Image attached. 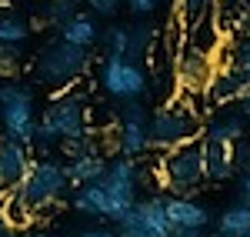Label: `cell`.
I'll return each instance as SVG.
<instances>
[{"mask_svg": "<svg viewBox=\"0 0 250 237\" xmlns=\"http://www.w3.org/2000/svg\"><path fill=\"white\" fill-rule=\"evenodd\" d=\"M213 7H217V0H177V10H180V17H184L187 27H193L207 14H213Z\"/></svg>", "mask_w": 250, "mask_h": 237, "instance_id": "27", "label": "cell"}, {"mask_svg": "<svg viewBox=\"0 0 250 237\" xmlns=\"http://www.w3.org/2000/svg\"><path fill=\"white\" fill-rule=\"evenodd\" d=\"M217 237H250V204H237L220 214Z\"/></svg>", "mask_w": 250, "mask_h": 237, "instance_id": "21", "label": "cell"}, {"mask_svg": "<svg viewBox=\"0 0 250 237\" xmlns=\"http://www.w3.org/2000/svg\"><path fill=\"white\" fill-rule=\"evenodd\" d=\"M63 154L70 160V157H83V154H104V147H100V140H97L94 130H87L83 137L67 140V144H63Z\"/></svg>", "mask_w": 250, "mask_h": 237, "instance_id": "29", "label": "cell"}, {"mask_svg": "<svg viewBox=\"0 0 250 237\" xmlns=\"http://www.w3.org/2000/svg\"><path fill=\"white\" fill-rule=\"evenodd\" d=\"M107 164L110 160L104 154H83V157H70L63 167H67V177H70V187H83V184H94L107 174Z\"/></svg>", "mask_w": 250, "mask_h": 237, "instance_id": "17", "label": "cell"}, {"mask_svg": "<svg viewBox=\"0 0 250 237\" xmlns=\"http://www.w3.org/2000/svg\"><path fill=\"white\" fill-rule=\"evenodd\" d=\"M237 3H240V7H250V0H237Z\"/></svg>", "mask_w": 250, "mask_h": 237, "instance_id": "38", "label": "cell"}, {"mask_svg": "<svg viewBox=\"0 0 250 237\" xmlns=\"http://www.w3.org/2000/svg\"><path fill=\"white\" fill-rule=\"evenodd\" d=\"M30 160H34L30 157V144H20V140L0 134V194L14 191L23 180Z\"/></svg>", "mask_w": 250, "mask_h": 237, "instance_id": "11", "label": "cell"}, {"mask_svg": "<svg viewBox=\"0 0 250 237\" xmlns=\"http://www.w3.org/2000/svg\"><path fill=\"white\" fill-rule=\"evenodd\" d=\"M87 70H90V50L77 47V43H70V40H63V37H57L47 47H40L37 60H34V77L47 90L74 87Z\"/></svg>", "mask_w": 250, "mask_h": 237, "instance_id": "3", "label": "cell"}, {"mask_svg": "<svg viewBox=\"0 0 250 237\" xmlns=\"http://www.w3.org/2000/svg\"><path fill=\"white\" fill-rule=\"evenodd\" d=\"M30 23L20 17L17 10H10V7H0V40L3 43H27V37H30Z\"/></svg>", "mask_w": 250, "mask_h": 237, "instance_id": "22", "label": "cell"}, {"mask_svg": "<svg viewBox=\"0 0 250 237\" xmlns=\"http://www.w3.org/2000/svg\"><path fill=\"white\" fill-rule=\"evenodd\" d=\"M167 217L173 234H187V231H204L210 224V211L193 197H167Z\"/></svg>", "mask_w": 250, "mask_h": 237, "instance_id": "12", "label": "cell"}, {"mask_svg": "<svg viewBox=\"0 0 250 237\" xmlns=\"http://www.w3.org/2000/svg\"><path fill=\"white\" fill-rule=\"evenodd\" d=\"M37 104H34V90L20 80H0V127L7 137L20 140V144H34L37 137Z\"/></svg>", "mask_w": 250, "mask_h": 237, "instance_id": "5", "label": "cell"}, {"mask_svg": "<svg viewBox=\"0 0 250 237\" xmlns=\"http://www.w3.org/2000/svg\"><path fill=\"white\" fill-rule=\"evenodd\" d=\"M77 3L80 0H47V3H40L37 7V20L40 23H50V27H63L67 20L77 14Z\"/></svg>", "mask_w": 250, "mask_h": 237, "instance_id": "23", "label": "cell"}, {"mask_svg": "<svg viewBox=\"0 0 250 237\" xmlns=\"http://www.w3.org/2000/svg\"><path fill=\"white\" fill-rule=\"evenodd\" d=\"M177 77L180 84H204L207 87V77H210V54H204V50H197V47H187L180 60H177Z\"/></svg>", "mask_w": 250, "mask_h": 237, "instance_id": "19", "label": "cell"}, {"mask_svg": "<svg viewBox=\"0 0 250 237\" xmlns=\"http://www.w3.org/2000/svg\"><path fill=\"white\" fill-rule=\"evenodd\" d=\"M107 197H110V220L120 224L127 217V211L137 204V191H140V164L137 157H114L107 164V174L100 177Z\"/></svg>", "mask_w": 250, "mask_h": 237, "instance_id": "8", "label": "cell"}, {"mask_svg": "<svg viewBox=\"0 0 250 237\" xmlns=\"http://www.w3.org/2000/svg\"><path fill=\"white\" fill-rule=\"evenodd\" d=\"M14 234H17V231H14V227L7 224V217H3V211H0V237H14Z\"/></svg>", "mask_w": 250, "mask_h": 237, "instance_id": "35", "label": "cell"}, {"mask_svg": "<svg viewBox=\"0 0 250 237\" xmlns=\"http://www.w3.org/2000/svg\"><path fill=\"white\" fill-rule=\"evenodd\" d=\"M230 67L240 74V77L250 84V37H240L233 43V54H230Z\"/></svg>", "mask_w": 250, "mask_h": 237, "instance_id": "30", "label": "cell"}, {"mask_svg": "<svg viewBox=\"0 0 250 237\" xmlns=\"http://www.w3.org/2000/svg\"><path fill=\"white\" fill-rule=\"evenodd\" d=\"M104 47H107V54H114V57H127V43H130V27L127 23H114V27H107L104 30Z\"/></svg>", "mask_w": 250, "mask_h": 237, "instance_id": "26", "label": "cell"}, {"mask_svg": "<svg viewBox=\"0 0 250 237\" xmlns=\"http://www.w3.org/2000/svg\"><path fill=\"white\" fill-rule=\"evenodd\" d=\"M250 84L237 70H233L230 64H224V67H217V70H210V77H207V97L213 100V104H237V100L244 97V90H247Z\"/></svg>", "mask_w": 250, "mask_h": 237, "instance_id": "14", "label": "cell"}, {"mask_svg": "<svg viewBox=\"0 0 250 237\" xmlns=\"http://www.w3.org/2000/svg\"><path fill=\"white\" fill-rule=\"evenodd\" d=\"M20 70V43L0 40V80H14Z\"/></svg>", "mask_w": 250, "mask_h": 237, "instance_id": "28", "label": "cell"}, {"mask_svg": "<svg viewBox=\"0 0 250 237\" xmlns=\"http://www.w3.org/2000/svg\"><path fill=\"white\" fill-rule=\"evenodd\" d=\"M0 211H3V217H7V224H10L14 231H27V227L34 224V217H37V214L30 211V204L17 194V187L0 197Z\"/></svg>", "mask_w": 250, "mask_h": 237, "instance_id": "20", "label": "cell"}, {"mask_svg": "<svg viewBox=\"0 0 250 237\" xmlns=\"http://www.w3.org/2000/svg\"><path fill=\"white\" fill-rule=\"evenodd\" d=\"M117 237H173L167 217V197H144L127 211V217L117 224Z\"/></svg>", "mask_w": 250, "mask_h": 237, "instance_id": "10", "label": "cell"}, {"mask_svg": "<svg viewBox=\"0 0 250 237\" xmlns=\"http://www.w3.org/2000/svg\"><path fill=\"white\" fill-rule=\"evenodd\" d=\"M60 37L63 40H70V43H77V47H94L97 40L104 37L100 34V23H97V14H74V17L67 20L63 27H60Z\"/></svg>", "mask_w": 250, "mask_h": 237, "instance_id": "18", "label": "cell"}, {"mask_svg": "<svg viewBox=\"0 0 250 237\" xmlns=\"http://www.w3.org/2000/svg\"><path fill=\"white\" fill-rule=\"evenodd\" d=\"M87 7H90V14H100V17H114L117 10H120V3L124 0H83Z\"/></svg>", "mask_w": 250, "mask_h": 237, "instance_id": "31", "label": "cell"}, {"mask_svg": "<svg viewBox=\"0 0 250 237\" xmlns=\"http://www.w3.org/2000/svg\"><path fill=\"white\" fill-rule=\"evenodd\" d=\"M237 144H224V140L204 137V167H207V180L213 184H227L237 174Z\"/></svg>", "mask_w": 250, "mask_h": 237, "instance_id": "13", "label": "cell"}, {"mask_svg": "<svg viewBox=\"0 0 250 237\" xmlns=\"http://www.w3.org/2000/svg\"><path fill=\"white\" fill-rule=\"evenodd\" d=\"M70 207L77 214H83V217H107L110 220V197H107V191H104L100 180L77 187L74 197H70Z\"/></svg>", "mask_w": 250, "mask_h": 237, "instance_id": "16", "label": "cell"}, {"mask_svg": "<svg viewBox=\"0 0 250 237\" xmlns=\"http://www.w3.org/2000/svg\"><path fill=\"white\" fill-rule=\"evenodd\" d=\"M154 23H130V43H127V57L140 60L144 54H150L154 47Z\"/></svg>", "mask_w": 250, "mask_h": 237, "instance_id": "25", "label": "cell"}, {"mask_svg": "<svg viewBox=\"0 0 250 237\" xmlns=\"http://www.w3.org/2000/svg\"><path fill=\"white\" fill-rule=\"evenodd\" d=\"M87 130H90V100H87V94L77 84L63 87V90H50L47 107H43L40 124H37L34 147L47 157V151L63 147L67 140L83 137Z\"/></svg>", "mask_w": 250, "mask_h": 237, "instance_id": "1", "label": "cell"}, {"mask_svg": "<svg viewBox=\"0 0 250 237\" xmlns=\"http://www.w3.org/2000/svg\"><path fill=\"white\" fill-rule=\"evenodd\" d=\"M70 237H117V231H107V227H90V231H80V234Z\"/></svg>", "mask_w": 250, "mask_h": 237, "instance_id": "33", "label": "cell"}, {"mask_svg": "<svg viewBox=\"0 0 250 237\" xmlns=\"http://www.w3.org/2000/svg\"><path fill=\"white\" fill-rule=\"evenodd\" d=\"M173 237H204L200 231H187V234H173Z\"/></svg>", "mask_w": 250, "mask_h": 237, "instance_id": "37", "label": "cell"}, {"mask_svg": "<svg viewBox=\"0 0 250 237\" xmlns=\"http://www.w3.org/2000/svg\"><path fill=\"white\" fill-rule=\"evenodd\" d=\"M217 37H220V23H217L213 14H207L200 23L190 27V43L197 50H204V54H213L217 50Z\"/></svg>", "mask_w": 250, "mask_h": 237, "instance_id": "24", "label": "cell"}, {"mask_svg": "<svg viewBox=\"0 0 250 237\" xmlns=\"http://www.w3.org/2000/svg\"><path fill=\"white\" fill-rule=\"evenodd\" d=\"M237 107H240V114H244V117L250 120V87H247V90H244V97L237 100Z\"/></svg>", "mask_w": 250, "mask_h": 237, "instance_id": "34", "label": "cell"}, {"mask_svg": "<svg viewBox=\"0 0 250 237\" xmlns=\"http://www.w3.org/2000/svg\"><path fill=\"white\" fill-rule=\"evenodd\" d=\"M100 87L110 100L127 104V100H140L150 84H147V70L140 67V60L107 54L100 64Z\"/></svg>", "mask_w": 250, "mask_h": 237, "instance_id": "7", "label": "cell"}, {"mask_svg": "<svg viewBox=\"0 0 250 237\" xmlns=\"http://www.w3.org/2000/svg\"><path fill=\"white\" fill-rule=\"evenodd\" d=\"M164 0H127V7L134 10L137 17H147V14H157Z\"/></svg>", "mask_w": 250, "mask_h": 237, "instance_id": "32", "label": "cell"}, {"mask_svg": "<svg viewBox=\"0 0 250 237\" xmlns=\"http://www.w3.org/2000/svg\"><path fill=\"white\" fill-rule=\"evenodd\" d=\"M150 114L140 100H127L117 110V127H114V147L124 157H140L150 151Z\"/></svg>", "mask_w": 250, "mask_h": 237, "instance_id": "9", "label": "cell"}, {"mask_svg": "<svg viewBox=\"0 0 250 237\" xmlns=\"http://www.w3.org/2000/svg\"><path fill=\"white\" fill-rule=\"evenodd\" d=\"M247 134V117L240 114V107H227L224 104V110L210 117L207 124V137L210 140H224V144H240Z\"/></svg>", "mask_w": 250, "mask_h": 237, "instance_id": "15", "label": "cell"}, {"mask_svg": "<svg viewBox=\"0 0 250 237\" xmlns=\"http://www.w3.org/2000/svg\"><path fill=\"white\" fill-rule=\"evenodd\" d=\"M67 191H70L67 167H63L60 160H54V157H34L30 167H27V174H23V180L17 184V194L30 204L34 214L54 207Z\"/></svg>", "mask_w": 250, "mask_h": 237, "instance_id": "4", "label": "cell"}, {"mask_svg": "<svg viewBox=\"0 0 250 237\" xmlns=\"http://www.w3.org/2000/svg\"><path fill=\"white\" fill-rule=\"evenodd\" d=\"M150 147L160 151H170L177 144H187V140L200 137V114L193 110L190 104L184 100H173L167 107H160L150 114Z\"/></svg>", "mask_w": 250, "mask_h": 237, "instance_id": "6", "label": "cell"}, {"mask_svg": "<svg viewBox=\"0 0 250 237\" xmlns=\"http://www.w3.org/2000/svg\"><path fill=\"white\" fill-rule=\"evenodd\" d=\"M240 194H244V204H250V174L244 177V187H240Z\"/></svg>", "mask_w": 250, "mask_h": 237, "instance_id": "36", "label": "cell"}, {"mask_svg": "<svg viewBox=\"0 0 250 237\" xmlns=\"http://www.w3.org/2000/svg\"><path fill=\"white\" fill-rule=\"evenodd\" d=\"M157 180L170 197H193L204 180H207V167H204V140H187L177 144L170 151H164V157L157 164Z\"/></svg>", "mask_w": 250, "mask_h": 237, "instance_id": "2", "label": "cell"}]
</instances>
